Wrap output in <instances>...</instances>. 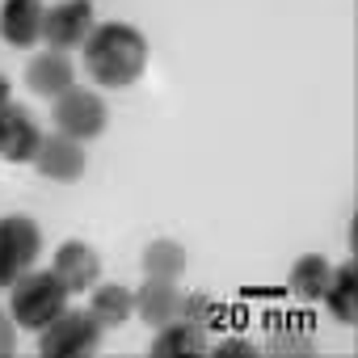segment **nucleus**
Masks as SVG:
<instances>
[{"label": "nucleus", "mask_w": 358, "mask_h": 358, "mask_svg": "<svg viewBox=\"0 0 358 358\" xmlns=\"http://www.w3.org/2000/svg\"><path fill=\"white\" fill-rule=\"evenodd\" d=\"M85 55V72L106 85V89H127L143 76L148 68V38L135 30V26H122V22H106V26H93V34L85 38L80 47Z\"/></svg>", "instance_id": "obj_1"}, {"label": "nucleus", "mask_w": 358, "mask_h": 358, "mask_svg": "<svg viewBox=\"0 0 358 358\" xmlns=\"http://www.w3.org/2000/svg\"><path fill=\"white\" fill-rule=\"evenodd\" d=\"M72 291L64 287V278L55 270H26L13 287H9V316L17 320V329H43L51 324L64 308H68Z\"/></svg>", "instance_id": "obj_2"}, {"label": "nucleus", "mask_w": 358, "mask_h": 358, "mask_svg": "<svg viewBox=\"0 0 358 358\" xmlns=\"http://www.w3.org/2000/svg\"><path fill=\"white\" fill-rule=\"evenodd\" d=\"M43 337H38V354L43 358H89V354H97V345H101V324H97V316L93 312H72V308H64L51 324H43L38 329Z\"/></svg>", "instance_id": "obj_3"}, {"label": "nucleus", "mask_w": 358, "mask_h": 358, "mask_svg": "<svg viewBox=\"0 0 358 358\" xmlns=\"http://www.w3.org/2000/svg\"><path fill=\"white\" fill-rule=\"evenodd\" d=\"M43 249V232L26 215H5L0 220V287H13Z\"/></svg>", "instance_id": "obj_4"}, {"label": "nucleus", "mask_w": 358, "mask_h": 358, "mask_svg": "<svg viewBox=\"0 0 358 358\" xmlns=\"http://www.w3.org/2000/svg\"><path fill=\"white\" fill-rule=\"evenodd\" d=\"M51 118H55V127H59L64 135H72V139H97V135L106 131V122H110L101 97L89 93V89H76V85L55 97Z\"/></svg>", "instance_id": "obj_5"}, {"label": "nucleus", "mask_w": 358, "mask_h": 358, "mask_svg": "<svg viewBox=\"0 0 358 358\" xmlns=\"http://www.w3.org/2000/svg\"><path fill=\"white\" fill-rule=\"evenodd\" d=\"M93 5L89 0H64V5H55V9H47L43 13V43L51 47V51H76V47H85V38L93 34Z\"/></svg>", "instance_id": "obj_6"}, {"label": "nucleus", "mask_w": 358, "mask_h": 358, "mask_svg": "<svg viewBox=\"0 0 358 358\" xmlns=\"http://www.w3.org/2000/svg\"><path fill=\"white\" fill-rule=\"evenodd\" d=\"M38 143H43V131H38L34 114L26 106L9 101L5 110H0V156L13 160V164H26V160H34Z\"/></svg>", "instance_id": "obj_7"}, {"label": "nucleus", "mask_w": 358, "mask_h": 358, "mask_svg": "<svg viewBox=\"0 0 358 358\" xmlns=\"http://www.w3.org/2000/svg\"><path fill=\"white\" fill-rule=\"evenodd\" d=\"M34 164L43 177H51V182H80L85 173V148L80 139L55 131V135H43L38 152H34Z\"/></svg>", "instance_id": "obj_8"}, {"label": "nucleus", "mask_w": 358, "mask_h": 358, "mask_svg": "<svg viewBox=\"0 0 358 358\" xmlns=\"http://www.w3.org/2000/svg\"><path fill=\"white\" fill-rule=\"evenodd\" d=\"M182 303H186V295L177 291L173 278H143V287H139V295H135V312H139V320H148L152 329L177 320V316H182Z\"/></svg>", "instance_id": "obj_9"}, {"label": "nucleus", "mask_w": 358, "mask_h": 358, "mask_svg": "<svg viewBox=\"0 0 358 358\" xmlns=\"http://www.w3.org/2000/svg\"><path fill=\"white\" fill-rule=\"evenodd\" d=\"M152 354H156V358L207 354V324L194 320V316H177V320L160 324V329H156V341H152Z\"/></svg>", "instance_id": "obj_10"}, {"label": "nucleus", "mask_w": 358, "mask_h": 358, "mask_svg": "<svg viewBox=\"0 0 358 358\" xmlns=\"http://www.w3.org/2000/svg\"><path fill=\"white\" fill-rule=\"evenodd\" d=\"M51 270L64 278V287H68L72 295H80V291H89V287L97 282V274H101V257H97L85 241H68V245H59Z\"/></svg>", "instance_id": "obj_11"}, {"label": "nucleus", "mask_w": 358, "mask_h": 358, "mask_svg": "<svg viewBox=\"0 0 358 358\" xmlns=\"http://www.w3.org/2000/svg\"><path fill=\"white\" fill-rule=\"evenodd\" d=\"M43 5L38 0H5L0 5V34H5L13 47H30L43 34Z\"/></svg>", "instance_id": "obj_12"}, {"label": "nucleus", "mask_w": 358, "mask_h": 358, "mask_svg": "<svg viewBox=\"0 0 358 358\" xmlns=\"http://www.w3.org/2000/svg\"><path fill=\"white\" fill-rule=\"evenodd\" d=\"M72 59L64 55V51H47V55H38V59H30V68H26V85H30V93H38V97H59V93H68L72 89Z\"/></svg>", "instance_id": "obj_13"}, {"label": "nucleus", "mask_w": 358, "mask_h": 358, "mask_svg": "<svg viewBox=\"0 0 358 358\" xmlns=\"http://www.w3.org/2000/svg\"><path fill=\"white\" fill-rule=\"evenodd\" d=\"M320 299H324V308H329L341 324H354V320H358V266L345 262L341 270H333Z\"/></svg>", "instance_id": "obj_14"}, {"label": "nucleus", "mask_w": 358, "mask_h": 358, "mask_svg": "<svg viewBox=\"0 0 358 358\" xmlns=\"http://www.w3.org/2000/svg\"><path fill=\"white\" fill-rule=\"evenodd\" d=\"M89 312L97 316L101 329H118V324H127L131 312H135V291H127V287H118V282H106V287L93 291Z\"/></svg>", "instance_id": "obj_15"}, {"label": "nucleus", "mask_w": 358, "mask_h": 358, "mask_svg": "<svg viewBox=\"0 0 358 358\" xmlns=\"http://www.w3.org/2000/svg\"><path fill=\"white\" fill-rule=\"evenodd\" d=\"M329 274H333V266H329L320 253H303V257L291 266V291H295V299H303V303L320 299L324 287H329Z\"/></svg>", "instance_id": "obj_16"}, {"label": "nucleus", "mask_w": 358, "mask_h": 358, "mask_svg": "<svg viewBox=\"0 0 358 358\" xmlns=\"http://www.w3.org/2000/svg\"><path fill=\"white\" fill-rule=\"evenodd\" d=\"M186 249L177 245V241H152L148 249H143V274L148 278H182L186 274Z\"/></svg>", "instance_id": "obj_17"}, {"label": "nucleus", "mask_w": 358, "mask_h": 358, "mask_svg": "<svg viewBox=\"0 0 358 358\" xmlns=\"http://www.w3.org/2000/svg\"><path fill=\"white\" fill-rule=\"evenodd\" d=\"M270 350H274V354H312V333L282 324V329H274V345H270Z\"/></svg>", "instance_id": "obj_18"}, {"label": "nucleus", "mask_w": 358, "mask_h": 358, "mask_svg": "<svg viewBox=\"0 0 358 358\" xmlns=\"http://www.w3.org/2000/svg\"><path fill=\"white\" fill-rule=\"evenodd\" d=\"M17 350V320L5 316V308H0V358H9Z\"/></svg>", "instance_id": "obj_19"}, {"label": "nucleus", "mask_w": 358, "mask_h": 358, "mask_svg": "<svg viewBox=\"0 0 358 358\" xmlns=\"http://www.w3.org/2000/svg\"><path fill=\"white\" fill-rule=\"evenodd\" d=\"M215 354H220V358H232V354H257V345H245V341L236 345V341H232V345H220Z\"/></svg>", "instance_id": "obj_20"}, {"label": "nucleus", "mask_w": 358, "mask_h": 358, "mask_svg": "<svg viewBox=\"0 0 358 358\" xmlns=\"http://www.w3.org/2000/svg\"><path fill=\"white\" fill-rule=\"evenodd\" d=\"M5 106H9V80L0 76V110H5Z\"/></svg>", "instance_id": "obj_21"}]
</instances>
